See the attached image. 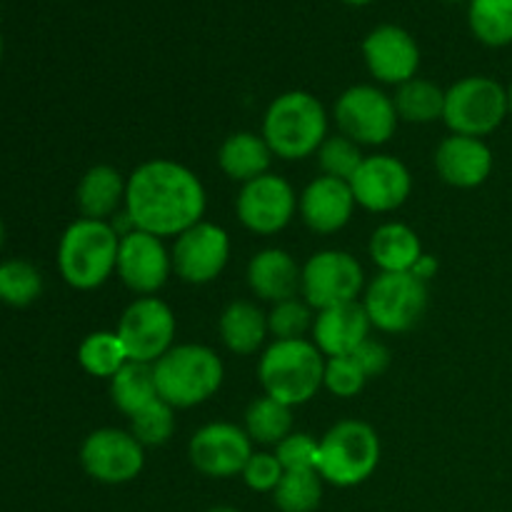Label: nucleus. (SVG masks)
Returning <instances> with one entry per match:
<instances>
[{
	"label": "nucleus",
	"instance_id": "obj_1",
	"mask_svg": "<svg viewBox=\"0 0 512 512\" xmlns=\"http://www.w3.org/2000/svg\"><path fill=\"white\" fill-rule=\"evenodd\" d=\"M208 193L188 165L170 158L140 163L125 185V213L135 230L155 238H178L205 220Z\"/></svg>",
	"mask_w": 512,
	"mask_h": 512
},
{
	"label": "nucleus",
	"instance_id": "obj_2",
	"mask_svg": "<svg viewBox=\"0 0 512 512\" xmlns=\"http://www.w3.org/2000/svg\"><path fill=\"white\" fill-rule=\"evenodd\" d=\"M120 235L110 220L78 218L58 240V273L73 290H98L118 268Z\"/></svg>",
	"mask_w": 512,
	"mask_h": 512
},
{
	"label": "nucleus",
	"instance_id": "obj_3",
	"mask_svg": "<svg viewBox=\"0 0 512 512\" xmlns=\"http://www.w3.org/2000/svg\"><path fill=\"white\" fill-rule=\"evenodd\" d=\"M328 110L308 90H288L270 100L263 115V130L268 148L280 160H305L320 150L328 138Z\"/></svg>",
	"mask_w": 512,
	"mask_h": 512
},
{
	"label": "nucleus",
	"instance_id": "obj_4",
	"mask_svg": "<svg viewBox=\"0 0 512 512\" xmlns=\"http://www.w3.org/2000/svg\"><path fill=\"white\" fill-rule=\"evenodd\" d=\"M325 355L308 338L273 340L258 360L263 395L298 408L323 390Z\"/></svg>",
	"mask_w": 512,
	"mask_h": 512
},
{
	"label": "nucleus",
	"instance_id": "obj_5",
	"mask_svg": "<svg viewBox=\"0 0 512 512\" xmlns=\"http://www.w3.org/2000/svg\"><path fill=\"white\" fill-rule=\"evenodd\" d=\"M160 400L175 410H188L213 398L225 380V365L213 348L198 343L173 345L153 363Z\"/></svg>",
	"mask_w": 512,
	"mask_h": 512
},
{
	"label": "nucleus",
	"instance_id": "obj_6",
	"mask_svg": "<svg viewBox=\"0 0 512 512\" xmlns=\"http://www.w3.org/2000/svg\"><path fill=\"white\" fill-rule=\"evenodd\" d=\"M378 430L365 420H340L320 438L318 473L335 488H355L373 478L380 465Z\"/></svg>",
	"mask_w": 512,
	"mask_h": 512
},
{
	"label": "nucleus",
	"instance_id": "obj_7",
	"mask_svg": "<svg viewBox=\"0 0 512 512\" xmlns=\"http://www.w3.org/2000/svg\"><path fill=\"white\" fill-rule=\"evenodd\" d=\"M508 118V88L490 75H468L445 90L443 123L453 135L485 140Z\"/></svg>",
	"mask_w": 512,
	"mask_h": 512
},
{
	"label": "nucleus",
	"instance_id": "obj_8",
	"mask_svg": "<svg viewBox=\"0 0 512 512\" xmlns=\"http://www.w3.org/2000/svg\"><path fill=\"white\" fill-rule=\"evenodd\" d=\"M363 308L380 333H408L428 310V285L413 273H378L365 285Z\"/></svg>",
	"mask_w": 512,
	"mask_h": 512
},
{
	"label": "nucleus",
	"instance_id": "obj_9",
	"mask_svg": "<svg viewBox=\"0 0 512 512\" xmlns=\"http://www.w3.org/2000/svg\"><path fill=\"white\" fill-rule=\"evenodd\" d=\"M365 290V270L348 250H318L303 265L300 298L318 313L335 305L355 303Z\"/></svg>",
	"mask_w": 512,
	"mask_h": 512
},
{
	"label": "nucleus",
	"instance_id": "obj_10",
	"mask_svg": "<svg viewBox=\"0 0 512 512\" xmlns=\"http://www.w3.org/2000/svg\"><path fill=\"white\" fill-rule=\"evenodd\" d=\"M338 133L363 145H385L398 130V110L393 98L378 85H350L338 95L333 108Z\"/></svg>",
	"mask_w": 512,
	"mask_h": 512
},
{
	"label": "nucleus",
	"instance_id": "obj_11",
	"mask_svg": "<svg viewBox=\"0 0 512 512\" xmlns=\"http://www.w3.org/2000/svg\"><path fill=\"white\" fill-rule=\"evenodd\" d=\"M118 338L133 363L153 365L175 345L178 320L173 308L158 295L135 298L118 320Z\"/></svg>",
	"mask_w": 512,
	"mask_h": 512
},
{
	"label": "nucleus",
	"instance_id": "obj_12",
	"mask_svg": "<svg viewBox=\"0 0 512 512\" xmlns=\"http://www.w3.org/2000/svg\"><path fill=\"white\" fill-rule=\"evenodd\" d=\"M298 198L290 180L283 175L265 173L240 188L235 213L240 225L255 235H278L298 215Z\"/></svg>",
	"mask_w": 512,
	"mask_h": 512
},
{
	"label": "nucleus",
	"instance_id": "obj_13",
	"mask_svg": "<svg viewBox=\"0 0 512 512\" xmlns=\"http://www.w3.org/2000/svg\"><path fill=\"white\" fill-rule=\"evenodd\" d=\"M80 465L95 483H133L145 468V448L130 430L100 428L93 430L80 445Z\"/></svg>",
	"mask_w": 512,
	"mask_h": 512
},
{
	"label": "nucleus",
	"instance_id": "obj_14",
	"mask_svg": "<svg viewBox=\"0 0 512 512\" xmlns=\"http://www.w3.org/2000/svg\"><path fill=\"white\" fill-rule=\"evenodd\" d=\"M230 235L223 225L200 220L175 238L173 273L188 285H208L223 275L230 263Z\"/></svg>",
	"mask_w": 512,
	"mask_h": 512
},
{
	"label": "nucleus",
	"instance_id": "obj_15",
	"mask_svg": "<svg viewBox=\"0 0 512 512\" xmlns=\"http://www.w3.org/2000/svg\"><path fill=\"white\" fill-rule=\"evenodd\" d=\"M253 453V440L248 438L245 428L235 423H223V420L195 430L188 443V458L193 468L213 480L243 475Z\"/></svg>",
	"mask_w": 512,
	"mask_h": 512
},
{
	"label": "nucleus",
	"instance_id": "obj_16",
	"mask_svg": "<svg viewBox=\"0 0 512 512\" xmlns=\"http://www.w3.org/2000/svg\"><path fill=\"white\" fill-rule=\"evenodd\" d=\"M350 190L358 208L368 213H393L408 203L413 193V175L408 165L388 153L365 155L358 173L350 178Z\"/></svg>",
	"mask_w": 512,
	"mask_h": 512
},
{
	"label": "nucleus",
	"instance_id": "obj_17",
	"mask_svg": "<svg viewBox=\"0 0 512 512\" xmlns=\"http://www.w3.org/2000/svg\"><path fill=\"white\" fill-rule=\"evenodd\" d=\"M115 273H118L120 283L138 298L158 295L173 275V255L163 238L133 230L120 238Z\"/></svg>",
	"mask_w": 512,
	"mask_h": 512
},
{
	"label": "nucleus",
	"instance_id": "obj_18",
	"mask_svg": "<svg viewBox=\"0 0 512 512\" xmlns=\"http://www.w3.org/2000/svg\"><path fill=\"white\" fill-rule=\"evenodd\" d=\"M363 60L368 73L383 85H403L418 75L420 45L405 28L383 23L363 40Z\"/></svg>",
	"mask_w": 512,
	"mask_h": 512
},
{
	"label": "nucleus",
	"instance_id": "obj_19",
	"mask_svg": "<svg viewBox=\"0 0 512 512\" xmlns=\"http://www.w3.org/2000/svg\"><path fill=\"white\" fill-rule=\"evenodd\" d=\"M355 208L358 203H355L350 183L328 178V175L310 180L298 198L300 220L315 235L340 233L353 220Z\"/></svg>",
	"mask_w": 512,
	"mask_h": 512
},
{
	"label": "nucleus",
	"instance_id": "obj_20",
	"mask_svg": "<svg viewBox=\"0 0 512 512\" xmlns=\"http://www.w3.org/2000/svg\"><path fill=\"white\" fill-rule=\"evenodd\" d=\"M495 168L493 148L483 138L450 133L435 150V170L450 188L473 190L488 183Z\"/></svg>",
	"mask_w": 512,
	"mask_h": 512
},
{
	"label": "nucleus",
	"instance_id": "obj_21",
	"mask_svg": "<svg viewBox=\"0 0 512 512\" xmlns=\"http://www.w3.org/2000/svg\"><path fill=\"white\" fill-rule=\"evenodd\" d=\"M370 330L373 325H370L368 313H365L363 303L355 300V303L318 310L310 340L318 345L325 358H343L370 338Z\"/></svg>",
	"mask_w": 512,
	"mask_h": 512
},
{
	"label": "nucleus",
	"instance_id": "obj_22",
	"mask_svg": "<svg viewBox=\"0 0 512 512\" xmlns=\"http://www.w3.org/2000/svg\"><path fill=\"white\" fill-rule=\"evenodd\" d=\"M245 278H248V288L255 298L275 305L298 298L303 268L288 250L263 248L250 258Z\"/></svg>",
	"mask_w": 512,
	"mask_h": 512
},
{
	"label": "nucleus",
	"instance_id": "obj_23",
	"mask_svg": "<svg viewBox=\"0 0 512 512\" xmlns=\"http://www.w3.org/2000/svg\"><path fill=\"white\" fill-rule=\"evenodd\" d=\"M125 185L128 178H123V173L113 165L103 163L85 170L75 190L80 218L113 220L125 208Z\"/></svg>",
	"mask_w": 512,
	"mask_h": 512
},
{
	"label": "nucleus",
	"instance_id": "obj_24",
	"mask_svg": "<svg viewBox=\"0 0 512 512\" xmlns=\"http://www.w3.org/2000/svg\"><path fill=\"white\" fill-rule=\"evenodd\" d=\"M218 335L233 355H255L268 340V313L253 300H233L218 318Z\"/></svg>",
	"mask_w": 512,
	"mask_h": 512
},
{
	"label": "nucleus",
	"instance_id": "obj_25",
	"mask_svg": "<svg viewBox=\"0 0 512 512\" xmlns=\"http://www.w3.org/2000/svg\"><path fill=\"white\" fill-rule=\"evenodd\" d=\"M370 260L380 273H410L425 255L418 233L410 225L390 220L375 228L368 243Z\"/></svg>",
	"mask_w": 512,
	"mask_h": 512
},
{
	"label": "nucleus",
	"instance_id": "obj_26",
	"mask_svg": "<svg viewBox=\"0 0 512 512\" xmlns=\"http://www.w3.org/2000/svg\"><path fill=\"white\" fill-rule=\"evenodd\" d=\"M273 158V150L268 148L263 135L250 133V130H238V133L228 135L218 150L220 170L240 185L270 173Z\"/></svg>",
	"mask_w": 512,
	"mask_h": 512
},
{
	"label": "nucleus",
	"instance_id": "obj_27",
	"mask_svg": "<svg viewBox=\"0 0 512 512\" xmlns=\"http://www.w3.org/2000/svg\"><path fill=\"white\" fill-rule=\"evenodd\" d=\"M395 110L403 123L430 125L435 120H443L445 113V90L428 78L415 75L408 83L398 85L393 95Z\"/></svg>",
	"mask_w": 512,
	"mask_h": 512
},
{
	"label": "nucleus",
	"instance_id": "obj_28",
	"mask_svg": "<svg viewBox=\"0 0 512 512\" xmlns=\"http://www.w3.org/2000/svg\"><path fill=\"white\" fill-rule=\"evenodd\" d=\"M110 383V400H113L115 408L123 415L133 418L135 413H140L143 408H148L150 403L160 398L158 385H155V373L153 365L145 363H133L130 360L123 370L113 375L108 380Z\"/></svg>",
	"mask_w": 512,
	"mask_h": 512
},
{
	"label": "nucleus",
	"instance_id": "obj_29",
	"mask_svg": "<svg viewBox=\"0 0 512 512\" xmlns=\"http://www.w3.org/2000/svg\"><path fill=\"white\" fill-rule=\"evenodd\" d=\"M245 433L253 440V445L275 448L280 440L293 433V408L280 400L260 395L245 410Z\"/></svg>",
	"mask_w": 512,
	"mask_h": 512
},
{
	"label": "nucleus",
	"instance_id": "obj_30",
	"mask_svg": "<svg viewBox=\"0 0 512 512\" xmlns=\"http://www.w3.org/2000/svg\"><path fill=\"white\" fill-rule=\"evenodd\" d=\"M468 28L485 48L512 45V0H468Z\"/></svg>",
	"mask_w": 512,
	"mask_h": 512
},
{
	"label": "nucleus",
	"instance_id": "obj_31",
	"mask_svg": "<svg viewBox=\"0 0 512 512\" xmlns=\"http://www.w3.org/2000/svg\"><path fill=\"white\" fill-rule=\"evenodd\" d=\"M78 363L93 378L110 380L130 363V358L115 330H95L78 345Z\"/></svg>",
	"mask_w": 512,
	"mask_h": 512
},
{
	"label": "nucleus",
	"instance_id": "obj_32",
	"mask_svg": "<svg viewBox=\"0 0 512 512\" xmlns=\"http://www.w3.org/2000/svg\"><path fill=\"white\" fill-rule=\"evenodd\" d=\"M323 488L325 480L318 470H285L273 503L280 512H315L323 503Z\"/></svg>",
	"mask_w": 512,
	"mask_h": 512
},
{
	"label": "nucleus",
	"instance_id": "obj_33",
	"mask_svg": "<svg viewBox=\"0 0 512 512\" xmlns=\"http://www.w3.org/2000/svg\"><path fill=\"white\" fill-rule=\"evenodd\" d=\"M43 293V275L30 260L10 258L0 263V303L28 308Z\"/></svg>",
	"mask_w": 512,
	"mask_h": 512
},
{
	"label": "nucleus",
	"instance_id": "obj_34",
	"mask_svg": "<svg viewBox=\"0 0 512 512\" xmlns=\"http://www.w3.org/2000/svg\"><path fill=\"white\" fill-rule=\"evenodd\" d=\"M130 433L143 448H160L175 435V408L165 400H155L130 418Z\"/></svg>",
	"mask_w": 512,
	"mask_h": 512
},
{
	"label": "nucleus",
	"instance_id": "obj_35",
	"mask_svg": "<svg viewBox=\"0 0 512 512\" xmlns=\"http://www.w3.org/2000/svg\"><path fill=\"white\" fill-rule=\"evenodd\" d=\"M315 155H318V163H320V170H323V175L345 180V183H350V178L358 173L360 163L365 160L363 148H360L358 143H353L350 138H345L343 133L328 135Z\"/></svg>",
	"mask_w": 512,
	"mask_h": 512
},
{
	"label": "nucleus",
	"instance_id": "obj_36",
	"mask_svg": "<svg viewBox=\"0 0 512 512\" xmlns=\"http://www.w3.org/2000/svg\"><path fill=\"white\" fill-rule=\"evenodd\" d=\"M315 310L303 298H290L275 303L268 313V330L273 340H298L313 333Z\"/></svg>",
	"mask_w": 512,
	"mask_h": 512
},
{
	"label": "nucleus",
	"instance_id": "obj_37",
	"mask_svg": "<svg viewBox=\"0 0 512 512\" xmlns=\"http://www.w3.org/2000/svg\"><path fill=\"white\" fill-rule=\"evenodd\" d=\"M365 385H368V375L358 368V363L350 355H343V358H325L323 388L330 395L348 400L363 393Z\"/></svg>",
	"mask_w": 512,
	"mask_h": 512
},
{
	"label": "nucleus",
	"instance_id": "obj_38",
	"mask_svg": "<svg viewBox=\"0 0 512 512\" xmlns=\"http://www.w3.org/2000/svg\"><path fill=\"white\" fill-rule=\"evenodd\" d=\"M318 445L308 433H290L288 438L275 445V458L280 460L283 470H315L318 468Z\"/></svg>",
	"mask_w": 512,
	"mask_h": 512
},
{
	"label": "nucleus",
	"instance_id": "obj_39",
	"mask_svg": "<svg viewBox=\"0 0 512 512\" xmlns=\"http://www.w3.org/2000/svg\"><path fill=\"white\" fill-rule=\"evenodd\" d=\"M285 470L283 465H280V460L275 458V453H268V450H255L253 455H250L248 465H245L243 470V483L248 485L253 493H275V488H278V483L283 480Z\"/></svg>",
	"mask_w": 512,
	"mask_h": 512
},
{
	"label": "nucleus",
	"instance_id": "obj_40",
	"mask_svg": "<svg viewBox=\"0 0 512 512\" xmlns=\"http://www.w3.org/2000/svg\"><path fill=\"white\" fill-rule=\"evenodd\" d=\"M350 358L358 363V368L363 370L370 380V378H378V375H383L385 370H388L390 350L385 348L380 340L368 338V340H363V343H360L353 353H350Z\"/></svg>",
	"mask_w": 512,
	"mask_h": 512
},
{
	"label": "nucleus",
	"instance_id": "obj_41",
	"mask_svg": "<svg viewBox=\"0 0 512 512\" xmlns=\"http://www.w3.org/2000/svg\"><path fill=\"white\" fill-rule=\"evenodd\" d=\"M438 268H440V265H438V258H433V255H428V253H425L423 258H420L418 263H415V268L410 270V273H413L415 278H418V280H423V283L428 285L430 280H433L435 275H438Z\"/></svg>",
	"mask_w": 512,
	"mask_h": 512
},
{
	"label": "nucleus",
	"instance_id": "obj_42",
	"mask_svg": "<svg viewBox=\"0 0 512 512\" xmlns=\"http://www.w3.org/2000/svg\"><path fill=\"white\" fill-rule=\"evenodd\" d=\"M340 3L350 5V8H365V5L375 3V0H340Z\"/></svg>",
	"mask_w": 512,
	"mask_h": 512
},
{
	"label": "nucleus",
	"instance_id": "obj_43",
	"mask_svg": "<svg viewBox=\"0 0 512 512\" xmlns=\"http://www.w3.org/2000/svg\"><path fill=\"white\" fill-rule=\"evenodd\" d=\"M205 512H240V510L228 508V505H218V508H210V510H205Z\"/></svg>",
	"mask_w": 512,
	"mask_h": 512
},
{
	"label": "nucleus",
	"instance_id": "obj_44",
	"mask_svg": "<svg viewBox=\"0 0 512 512\" xmlns=\"http://www.w3.org/2000/svg\"><path fill=\"white\" fill-rule=\"evenodd\" d=\"M3 240H5V223L3 218H0V248H3Z\"/></svg>",
	"mask_w": 512,
	"mask_h": 512
},
{
	"label": "nucleus",
	"instance_id": "obj_45",
	"mask_svg": "<svg viewBox=\"0 0 512 512\" xmlns=\"http://www.w3.org/2000/svg\"><path fill=\"white\" fill-rule=\"evenodd\" d=\"M508 100H510V118H512V83L508 85Z\"/></svg>",
	"mask_w": 512,
	"mask_h": 512
},
{
	"label": "nucleus",
	"instance_id": "obj_46",
	"mask_svg": "<svg viewBox=\"0 0 512 512\" xmlns=\"http://www.w3.org/2000/svg\"><path fill=\"white\" fill-rule=\"evenodd\" d=\"M3 50H5V43H3V35H0V60H3Z\"/></svg>",
	"mask_w": 512,
	"mask_h": 512
},
{
	"label": "nucleus",
	"instance_id": "obj_47",
	"mask_svg": "<svg viewBox=\"0 0 512 512\" xmlns=\"http://www.w3.org/2000/svg\"><path fill=\"white\" fill-rule=\"evenodd\" d=\"M448 3H458V0H448Z\"/></svg>",
	"mask_w": 512,
	"mask_h": 512
}]
</instances>
